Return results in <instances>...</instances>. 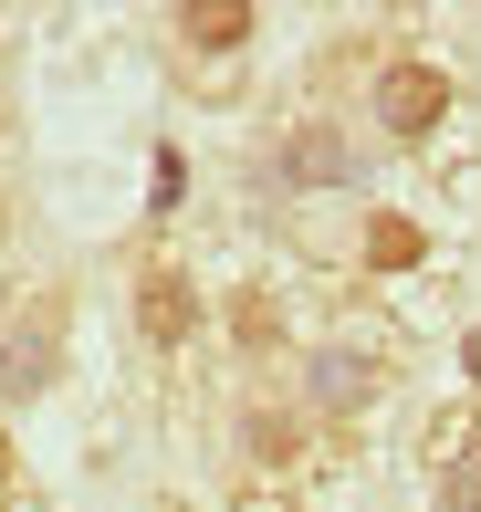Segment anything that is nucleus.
<instances>
[{
  "label": "nucleus",
  "mask_w": 481,
  "mask_h": 512,
  "mask_svg": "<svg viewBox=\"0 0 481 512\" xmlns=\"http://www.w3.org/2000/svg\"><path fill=\"white\" fill-rule=\"evenodd\" d=\"M387 387H398V345L387 335H314V345H293V398L314 408V429L325 439H346L366 429V418L387 408Z\"/></svg>",
  "instance_id": "f257e3e1"
},
{
  "label": "nucleus",
  "mask_w": 481,
  "mask_h": 512,
  "mask_svg": "<svg viewBox=\"0 0 481 512\" xmlns=\"http://www.w3.org/2000/svg\"><path fill=\"white\" fill-rule=\"evenodd\" d=\"M231 460H241L251 492H304L314 460H325V429H314V408L293 387H251L231 408Z\"/></svg>",
  "instance_id": "f03ea898"
},
{
  "label": "nucleus",
  "mask_w": 481,
  "mask_h": 512,
  "mask_svg": "<svg viewBox=\"0 0 481 512\" xmlns=\"http://www.w3.org/2000/svg\"><path fill=\"white\" fill-rule=\"evenodd\" d=\"M126 324H136V345H147L157 366L199 356V335H210V283H199L178 251H147V262L126 272Z\"/></svg>",
  "instance_id": "7ed1b4c3"
},
{
  "label": "nucleus",
  "mask_w": 481,
  "mask_h": 512,
  "mask_svg": "<svg viewBox=\"0 0 481 512\" xmlns=\"http://www.w3.org/2000/svg\"><path fill=\"white\" fill-rule=\"evenodd\" d=\"M366 115H377L387 147H429V136L461 115V74H450V63H429V53H387L377 84H366Z\"/></svg>",
  "instance_id": "20e7f679"
},
{
  "label": "nucleus",
  "mask_w": 481,
  "mask_h": 512,
  "mask_svg": "<svg viewBox=\"0 0 481 512\" xmlns=\"http://www.w3.org/2000/svg\"><path fill=\"white\" fill-rule=\"evenodd\" d=\"M53 366H63V283H42V293H21L11 324H0V398H42L53 387Z\"/></svg>",
  "instance_id": "39448f33"
},
{
  "label": "nucleus",
  "mask_w": 481,
  "mask_h": 512,
  "mask_svg": "<svg viewBox=\"0 0 481 512\" xmlns=\"http://www.w3.org/2000/svg\"><path fill=\"white\" fill-rule=\"evenodd\" d=\"M356 178H366V147L335 126V115H293L283 126V189L314 199V189H356Z\"/></svg>",
  "instance_id": "423d86ee"
},
{
  "label": "nucleus",
  "mask_w": 481,
  "mask_h": 512,
  "mask_svg": "<svg viewBox=\"0 0 481 512\" xmlns=\"http://www.w3.org/2000/svg\"><path fill=\"white\" fill-rule=\"evenodd\" d=\"M429 481H440V512H481V418L450 408L429 429Z\"/></svg>",
  "instance_id": "0eeeda50"
},
{
  "label": "nucleus",
  "mask_w": 481,
  "mask_h": 512,
  "mask_svg": "<svg viewBox=\"0 0 481 512\" xmlns=\"http://www.w3.org/2000/svg\"><path fill=\"white\" fill-rule=\"evenodd\" d=\"M168 32H178L189 63H231L262 21H251V0H189V11H168Z\"/></svg>",
  "instance_id": "6e6552de"
},
{
  "label": "nucleus",
  "mask_w": 481,
  "mask_h": 512,
  "mask_svg": "<svg viewBox=\"0 0 481 512\" xmlns=\"http://www.w3.org/2000/svg\"><path fill=\"white\" fill-rule=\"evenodd\" d=\"M356 262H366V272H419V262H429V230L408 220V209H366Z\"/></svg>",
  "instance_id": "1a4fd4ad"
},
{
  "label": "nucleus",
  "mask_w": 481,
  "mask_h": 512,
  "mask_svg": "<svg viewBox=\"0 0 481 512\" xmlns=\"http://www.w3.org/2000/svg\"><path fill=\"white\" fill-rule=\"evenodd\" d=\"M0 512H21V460H11V439H0Z\"/></svg>",
  "instance_id": "9d476101"
},
{
  "label": "nucleus",
  "mask_w": 481,
  "mask_h": 512,
  "mask_svg": "<svg viewBox=\"0 0 481 512\" xmlns=\"http://www.w3.org/2000/svg\"><path fill=\"white\" fill-rule=\"evenodd\" d=\"M461 366H471V387H481V324H471V335H461Z\"/></svg>",
  "instance_id": "9b49d317"
},
{
  "label": "nucleus",
  "mask_w": 481,
  "mask_h": 512,
  "mask_svg": "<svg viewBox=\"0 0 481 512\" xmlns=\"http://www.w3.org/2000/svg\"><path fill=\"white\" fill-rule=\"evenodd\" d=\"M0 324H11V293H0Z\"/></svg>",
  "instance_id": "f8f14e48"
}]
</instances>
